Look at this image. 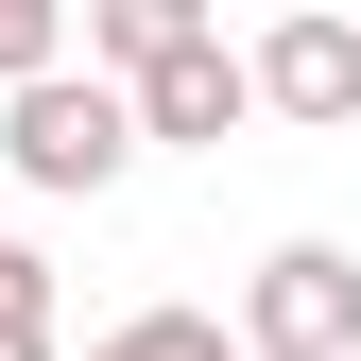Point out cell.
Wrapping results in <instances>:
<instances>
[{"label": "cell", "mask_w": 361, "mask_h": 361, "mask_svg": "<svg viewBox=\"0 0 361 361\" xmlns=\"http://www.w3.org/2000/svg\"><path fill=\"white\" fill-rule=\"evenodd\" d=\"M190 35H224L207 0H86V69H104V86H138V69H172Z\"/></svg>", "instance_id": "5"}, {"label": "cell", "mask_w": 361, "mask_h": 361, "mask_svg": "<svg viewBox=\"0 0 361 361\" xmlns=\"http://www.w3.org/2000/svg\"><path fill=\"white\" fill-rule=\"evenodd\" d=\"M52 69H69V18H52V0H0V104L52 86Z\"/></svg>", "instance_id": "8"}, {"label": "cell", "mask_w": 361, "mask_h": 361, "mask_svg": "<svg viewBox=\"0 0 361 361\" xmlns=\"http://www.w3.org/2000/svg\"><path fill=\"white\" fill-rule=\"evenodd\" d=\"M86 361H241V327H224V310H121Z\"/></svg>", "instance_id": "6"}, {"label": "cell", "mask_w": 361, "mask_h": 361, "mask_svg": "<svg viewBox=\"0 0 361 361\" xmlns=\"http://www.w3.org/2000/svg\"><path fill=\"white\" fill-rule=\"evenodd\" d=\"M0 172H18V190H52V207L121 190V172H138V104H121L104 69H52V86H18V104H0Z\"/></svg>", "instance_id": "1"}, {"label": "cell", "mask_w": 361, "mask_h": 361, "mask_svg": "<svg viewBox=\"0 0 361 361\" xmlns=\"http://www.w3.org/2000/svg\"><path fill=\"white\" fill-rule=\"evenodd\" d=\"M121 104H138V138H241V121H258V52L190 35V52H172V69H138Z\"/></svg>", "instance_id": "4"}, {"label": "cell", "mask_w": 361, "mask_h": 361, "mask_svg": "<svg viewBox=\"0 0 361 361\" xmlns=\"http://www.w3.org/2000/svg\"><path fill=\"white\" fill-rule=\"evenodd\" d=\"M0 361H52V258L0 241Z\"/></svg>", "instance_id": "7"}, {"label": "cell", "mask_w": 361, "mask_h": 361, "mask_svg": "<svg viewBox=\"0 0 361 361\" xmlns=\"http://www.w3.org/2000/svg\"><path fill=\"white\" fill-rule=\"evenodd\" d=\"M241 361H361V258L344 241H276L241 293Z\"/></svg>", "instance_id": "2"}, {"label": "cell", "mask_w": 361, "mask_h": 361, "mask_svg": "<svg viewBox=\"0 0 361 361\" xmlns=\"http://www.w3.org/2000/svg\"><path fill=\"white\" fill-rule=\"evenodd\" d=\"M258 121H361V18H276L258 35Z\"/></svg>", "instance_id": "3"}]
</instances>
